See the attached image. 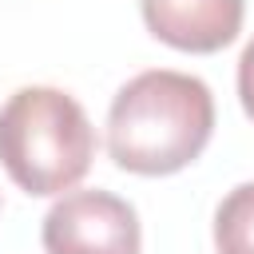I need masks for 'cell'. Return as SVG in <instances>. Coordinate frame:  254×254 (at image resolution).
<instances>
[{
	"label": "cell",
	"mask_w": 254,
	"mask_h": 254,
	"mask_svg": "<svg viewBox=\"0 0 254 254\" xmlns=\"http://www.w3.org/2000/svg\"><path fill=\"white\" fill-rule=\"evenodd\" d=\"M214 131V95L198 75L155 67L119 87L107 115V151L131 175L190 167Z\"/></svg>",
	"instance_id": "obj_1"
},
{
	"label": "cell",
	"mask_w": 254,
	"mask_h": 254,
	"mask_svg": "<svg viewBox=\"0 0 254 254\" xmlns=\"http://www.w3.org/2000/svg\"><path fill=\"white\" fill-rule=\"evenodd\" d=\"M95 155L87 111L60 87H20L0 107V163L28 194L71 190Z\"/></svg>",
	"instance_id": "obj_2"
},
{
	"label": "cell",
	"mask_w": 254,
	"mask_h": 254,
	"mask_svg": "<svg viewBox=\"0 0 254 254\" xmlns=\"http://www.w3.org/2000/svg\"><path fill=\"white\" fill-rule=\"evenodd\" d=\"M48 254H139V214L111 190H71L44 218Z\"/></svg>",
	"instance_id": "obj_3"
},
{
	"label": "cell",
	"mask_w": 254,
	"mask_h": 254,
	"mask_svg": "<svg viewBox=\"0 0 254 254\" xmlns=\"http://www.w3.org/2000/svg\"><path fill=\"white\" fill-rule=\"evenodd\" d=\"M155 40L179 52H218L242 28V0H139Z\"/></svg>",
	"instance_id": "obj_4"
},
{
	"label": "cell",
	"mask_w": 254,
	"mask_h": 254,
	"mask_svg": "<svg viewBox=\"0 0 254 254\" xmlns=\"http://www.w3.org/2000/svg\"><path fill=\"white\" fill-rule=\"evenodd\" d=\"M218 254H254V183L234 187L214 210Z\"/></svg>",
	"instance_id": "obj_5"
},
{
	"label": "cell",
	"mask_w": 254,
	"mask_h": 254,
	"mask_svg": "<svg viewBox=\"0 0 254 254\" xmlns=\"http://www.w3.org/2000/svg\"><path fill=\"white\" fill-rule=\"evenodd\" d=\"M238 99H242L246 115L254 119V40L242 48V60H238Z\"/></svg>",
	"instance_id": "obj_6"
}]
</instances>
